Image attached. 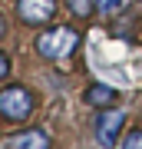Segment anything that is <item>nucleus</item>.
Returning a JSON list of instances; mask_svg holds the SVG:
<instances>
[{
  "mask_svg": "<svg viewBox=\"0 0 142 149\" xmlns=\"http://www.w3.org/2000/svg\"><path fill=\"white\" fill-rule=\"evenodd\" d=\"M126 3L129 0H93V10H99L103 17H116L126 10Z\"/></svg>",
  "mask_w": 142,
  "mask_h": 149,
  "instance_id": "obj_7",
  "label": "nucleus"
},
{
  "mask_svg": "<svg viewBox=\"0 0 142 149\" xmlns=\"http://www.w3.org/2000/svg\"><path fill=\"white\" fill-rule=\"evenodd\" d=\"M7 149H50V136L43 129H26V133L10 136Z\"/></svg>",
  "mask_w": 142,
  "mask_h": 149,
  "instance_id": "obj_5",
  "label": "nucleus"
},
{
  "mask_svg": "<svg viewBox=\"0 0 142 149\" xmlns=\"http://www.w3.org/2000/svg\"><path fill=\"white\" fill-rule=\"evenodd\" d=\"M0 116L10 123H26L33 116V93L26 86H7L0 90Z\"/></svg>",
  "mask_w": 142,
  "mask_h": 149,
  "instance_id": "obj_2",
  "label": "nucleus"
},
{
  "mask_svg": "<svg viewBox=\"0 0 142 149\" xmlns=\"http://www.w3.org/2000/svg\"><path fill=\"white\" fill-rule=\"evenodd\" d=\"M56 7H60L56 0H17V17L26 27H43V23L53 20Z\"/></svg>",
  "mask_w": 142,
  "mask_h": 149,
  "instance_id": "obj_4",
  "label": "nucleus"
},
{
  "mask_svg": "<svg viewBox=\"0 0 142 149\" xmlns=\"http://www.w3.org/2000/svg\"><path fill=\"white\" fill-rule=\"evenodd\" d=\"M66 7H69L73 17H79V20H86V17L93 13V0H66Z\"/></svg>",
  "mask_w": 142,
  "mask_h": 149,
  "instance_id": "obj_8",
  "label": "nucleus"
},
{
  "mask_svg": "<svg viewBox=\"0 0 142 149\" xmlns=\"http://www.w3.org/2000/svg\"><path fill=\"white\" fill-rule=\"evenodd\" d=\"M7 76H10V56L0 53V80H7Z\"/></svg>",
  "mask_w": 142,
  "mask_h": 149,
  "instance_id": "obj_10",
  "label": "nucleus"
},
{
  "mask_svg": "<svg viewBox=\"0 0 142 149\" xmlns=\"http://www.w3.org/2000/svg\"><path fill=\"white\" fill-rule=\"evenodd\" d=\"M89 106H99V109H106V106H112V100H116V90L112 86H103V83H96V86H89L86 90V96H83Z\"/></svg>",
  "mask_w": 142,
  "mask_h": 149,
  "instance_id": "obj_6",
  "label": "nucleus"
},
{
  "mask_svg": "<svg viewBox=\"0 0 142 149\" xmlns=\"http://www.w3.org/2000/svg\"><path fill=\"white\" fill-rule=\"evenodd\" d=\"M122 123H126V113L106 106L99 116H96V143L103 149H116L119 146V133H122Z\"/></svg>",
  "mask_w": 142,
  "mask_h": 149,
  "instance_id": "obj_3",
  "label": "nucleus"
},
{
  "mask_svg": "<svg viewBox=\"0 0 142 149\" xmlns=\"http://www.w3.org/2000/svg\"><path fill=\"white\" fill-rule=\"evenodd\" d=\"M119 149H142V129H129L119 139Z\"/></svg>",
  "mask_w": 142,
  "mask_h": 149,
  "instance_id": "obj_9",
  "label": "nucleus"
},
{
  "mask_svg": "<svg viewBox=\"0 0 142 149\" xmlns=\"http://www.w3.org/2000/svg\"><path fill=\"white\" fill-rule=\"evenodd\" d=\"M7 30H10V27H7V17H3V13H0V40H3V37H7Z\"/></svg>",
  "mask_w": 142,
  "mask_h": 149,
  "instance_id": "obj_11",
  "label": "nucleus"
},
{
  "mask_svg": "<svg viewBox=\"0 0 142 149\" xmlns=\"http://www.w3.org/2000/svg\"><path fill=\"white\" fill-rule=\"evenodd\" d=\"M76 43H79V37L69 27H53V30L37 37V53L43 60H69L73 50H76Z\"/></svg>",
  "mask_w": 142,
  "mask_h": 149,
  "instance_id": "obj_1",
  "label": "nucleus"
}]
</instances>
